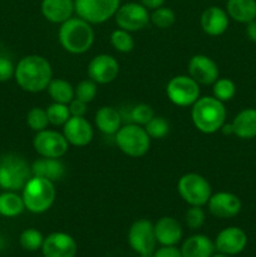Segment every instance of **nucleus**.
Here are the masks:
<instances>
[{"label":"nucleus","instance_id":"nucleus-1","mask_svg":"<svg viewBox=\"0 0 256 257\" xmlns=\"http://www.w3.org/2000/svg\"><path fill=\"white\" fill-rule=\"evenodd\" d=\"M14 78L17 84L25 92H43L53 79L52 65L42 55H25L15 65Z\"/></svg>","mask_w":256,"mask_h":257},{"label":"nucleus","instance_id":"nucleus-2","mask_svg":"<svg viewBox=\"0 0 256 257\" xmlns=\"http://www.w3.org/2000/svg\"><path fill=\"white\" fill-rule=\"evenodd\" d=\"M58 40L67 52L72 54H83L88 52L94 43V30L92 24L82 18H69L60 24Z\"/></svg>","mask_w":256,"mask_h":257},{"label":"nucleus","instance_id":"nucleus-3","mask_svg":"<svg viewBox=\"0 0 256 257\" xmlns=\"http://www.w3.org/2000/svg\"><path fill=\"white\" fill-rule=\"evenodd\" d=\"M191 118L200 132L212 135L222 128L226 119V108L215 97H200L192 105Z\"/></svg>","mask_w":256,"mask_h":257},{"label":"nucleus","instance_id":"nucleus-4","mask_svg":"<svg viewBox=\"0 0 256 257\" xmlns=\"http://www.w3.org/2000/svg\"><path fill=\"white\" fill-rule=\"evenodd\" d=\"M22 191L25 210L32 213L47 212L57 197L54 182L38 176H32Z\"/></svg>","mask_w":256,"mask_h":257},{"label":"nucleus","instance_id":"nucleus-5","mask_svg":"<svg viewBox=\"0 0 256 257\" xmlns=\"http://www.w3.org/2000/svg\"><path fill=\"white\" fill-rule=\"evenodd\" d=\"M32 176V167L20 156L9 153L0 158V188L4 191L23 190Z\"/></svg>","mask_w":256,"mask_h":257},{"label":"nucleus","instance_id":"nucleus-6","mask_svg":"<svg viewBox=\"0 0 256 257\" xmlns=\"http://www.w3.org/2000/svg\"><path fill=\"white\" fill-rule=\"evenodd\" d=\"M115 143L124 155L132 158L143 157L150 151L151 137L145 127L136 123L122 125L115 133Z\"/></svg>","mask_w":256,"mask_h":257},{"label":"nucleus","instance_id":"nucleus-7","mask_svg":"<svg viewBox=\"0 0 256 257\" xmlns=\"http://www.w3.org/2000/svg\"><path fill=\"white\" fill-rule=\"evenodd\" d=\"M177 191L181 198L190 206L207 205L212 190L208 181L198 173H186L178 180Z\"/></svg>","mask_w":256,"mask_h":257},{"label":"nucleus","instance_id":"nucleus-8","mask_svg":"<svg viewBox=\"0 0 256 257\" xmlns=\"http://www.w3.org/2000/svg\"><path fill=\"white\" fill-rule=\"evenodd\" d=\"M120 0H74V12L89 24H102L113 18Z\"/></svg>","mask_w":256,"mask_h":257},{"label":"nucleus","instance_id":"nucleus-9","mask_svg":"<svg viewBox=\"0 0 256 257\" xmlns=\"http://www.w3.org/2000/svg\"><path fill=\"white\" fill-rule=\"evenodd\" d=\"M200 84L190 75H176L166 87L168 99L178 107H190L200 98Z\"/></svg>","mask_w":256,"mask_h":257},{"label":"nucleus","instance_id":"nucleus-10","mask_svg":"<svg viewBox=\"0 0 256 257\" xmlns=\"http://www.w3.org/2000/svg\"><path fill=\"white\" fill-rule=\"evenodd\" d=\"M128 243L135 252L142 257H152L155 252L156 240L155 226L146 218L135 221L128 230Z\"/></svg>","mask_w":256,"mask_h":257},{"label":"nucleus","instance_id":"nucleus-11","mask_svg":"<svg viewBox=\"0 0 256 257\" xmlns=\"http://www.w3.org/2000/svg\"><path fill=\"white\" fill-rule=\"evenodd\" d=\"M118 28L127 32H138L147 27L151 23V14L148 9L141 3L131 2L118 8L114 15Z\"/></svg>","mask_w":256,"mask_h":257},{"label":"nucleus","instance_id":"nucleus-12","mask_svg":"<svg viewBox=\"0 0 256 257\" xmlns=\"http://www.w3.org/2000/svg\"><path fill=\"white\" fill-rule=\"evenodd\" d=\"M33 147L40 157L60 158L68 152L69 143L63 133L44 130L37 132L33 140Z\"/></svg>","mask_w":256,"mask_h":257},{"label":"nucleus","instance_id":"nucleus-13","mask_svg":"<svg viewBox=\"0 0 256 257\" xmlns=\"http://www.w3.org/2000/svg\"><path fill=\"white\" fill-rule=\"evenodd\" d=\"M88 77L97 84L112 83L119 74V63L109 54H98L88 64Z\"/></svg>","mask_w":256,"mask_h":257},{"label":"nucleus","instance_id":"nucleus-14","mask_svg":"<svg viewBox=\"0 0 256 257\" xmlns=\"http://www.w3.org/2000/svg\"><path fill=\"white\" fill-rule=\"evenodd\" d=\"M188 75L198 84L210 85L218 79L220 69L212 58L205 54H196L188 62Z\"/></svg>","mask_w":256,"mask_h":257},{"label":"nucleus","instance_id":"nucleus-15","mask_svg":"<svg viewBox=\"0 0 256 257\" xmlns=\"http://www.w3.org/2000/svg\"><path fill=\"white\" fill-rule=\"evenodd\" d=\"M42 252L44 257H75L78 245L69 233L52 232L44 237Z\"/></svg>","mask_w":256,"mask_h":257},{"label":"nucleus","instance_id":"nucleus-16","mask_svg":"<svg viewBox=\"0 0 256 257\" xmlns=\"http://www.w3.org/2000/svg\"><path fill=\"white\" fill-rule=\"evenodd\" d=\"M213 242L216 251L228 256H235L245 250L247 245V235L242 228L230 226L220 231Z\"/></svg>","mask_w":256,"mask_h":257},{"label":"nucleus","instance_id":"nucleus-17","mask_svg":"<svg viewBox=\"0 0 256 257\" xmlns=\"http://www.w3.org/2000/svg\"><path fill=\"white\" fill-rule=\"evenodd\" d=\"M63 135L68 143L75 147H84L93 140V127L84 117H70L63 125Z\"/></svg>","mask_w":256,"mask_h":257},{"label":"nucleus","instance_id":"nucleus-18","mask_svg":"<svg viewBox=\"0 0 256 257\" xmlns=\"http://www.w3.org/2000/svg\"><path fill=\"white\" fill-rule=\"evenodd\" d=\"M211 215L217 218H231L238 215L241 211V200L231 192H217L211 195L207 202Z\"/></svg>","mask_w":256,"mask_h":257},{"label":"nucleus","instance_id":"nucleus-19","mask_svg":"<svg viewBox=\"0 0 256 257\" xmlns=\"http://www.w3.org/2000/svg\"><path fill=\"white\" fill-rule=\"evenodd\" d=\"M153 226L156 240L161 246H176L182 238V226L176 218L165 216L153 223Z\"/></svg>","mask_w":256,"mask_h":257},{"label":"nucleus","instance_id":"nucleus-20","mask_svg":"<svg viewBox=\"0 0 256 257\" xmlns=\"http://www.w3.org/2000/svg\"><path fill=\"white\" fill-rule=\"evenodd\" d=\"M203 32L211 37L223 34L228 28V15L226 10L218 7H210L203 10L200 19Z\"/></svg>","mask_w":256,"mask_h":257},{"label":"nucleus","instance_id":"nucleus-21","mask_svg":"<svg viewBox=\"0 0 256 257\" xmlns=\"http://www.w3.org/2000/svg\"><path fill=\"white\" fill-rule=\"evenodd\" d=\"M40 9L48 22L62 24L72 18L74 13V0H42Z\"/></svg>","mask_w":256,"mask_h":257},{"label":"nucleus","instance_id":"nucleus-22","mask_svg":"<svg viewBox=\"0 0 256 257\" xmlns=\"http://www.w3.org/2000/svg\"><path fill=\"white\" fill-rule=\"evenodd\" d=\"M182 257H212L216 252L215 242L206 235H192L183 241L180 248Z\"/></svg>","mask_w":256,"mask_h":257},{"label":"nucleus","instance_id":"nucleus-23","mask_svg":"<svg viewBox=\"0 0 256 257\" xmlns=\"http://www.w3.org/2000/svg\"><path fill=\"white\" fill-rule=\"evenodd\" d=\"M231 133L241 140H251L256 137V109L246 108L236 114L230 124Z\"/></svg>","mask_w":256,"mask_h":257},{"label":"nucleus","instance_id":"nucleus-24","mask_svg":"<svg viewBox=\"0 0 256 257\" xmlns=\"http://www.w3.org/2000/svg\"><path fill=\"white\" fill-rule=\"evenodd\" d=\"M33 176L47 178L52 182L62 180L65 173V167L58 158H45L42 157L37 160L32 166Z\"/></svg>","mask_w":256,"mask_h":257},{"label":"nucleus","instance_id":"nucleus-25","mask_svg":"<svg viewBox=\"0 0 256 257\" xmlns=\"http://www.w3.org/2000/svg\"><path fill=\"white\" fill-rule=\"evenodd\" d=\"M95 125L104 135H115L122 127V117L118 109L109 105L100 107L94 117Z\"/></svg>","mask_w":256,"mask_h":257},{"label":"nucleus","instance_id":"nucleus-26","mask_svg":"<svg viewBox=\"0 0 256 257\" xmlns=\"http://www.w3.org/2000/svg\"><path fill=\"white\" fill-rule=\"evenodd\" d=\"M226 13L237 23H247L256 19V0H227Z\"/></svg>","mask_w":256,"mask_h":257},{"label":"nucleus","instance_id":"nucleus-27","mask_svg":"<svg viewBox=\"0 0 256 257\" xmlns=\"http://www.w3.org/2000/svg\"><path fill=\"white\" fill-rule=\"evenodd\" d=\"M25 210L23 197L15 191H4L0 193V216L7 218L17 217Z\"/></svg>","mask_w":256,"mask_h":257},{"label":"nucleus","instance_id":"nucleus-28","mask_svg":"<svg viewBox=\"0 0 256 257\" xmlns=\"http://www.w3.org/2000/svg\"><path fill=\"white\" fill-rule=\"evenodd\" d=\"M48 94L52 98L53 102L63 103V104H69L73 99H74V87L70 84L68 80L57 79L50 80L49 85H48Z\"/></svg>","mask_w":256,"mask_h":257},{"label":"nucleus","instance_id":"nucleus-29","mask_svg":"<svg viewBox=\"0 0 256 257\" xmlns=\"http://www.w3.org/2000/svg\"><path fill=\"white\" fill-rule=\"evenodd\" d=\"M43 242H44V236L37 228H25L19 236V243L25 251H38L42 250Z\"/></svg>","mask_w":256,"mask_h":257},{"label":"nucleus","instance_id":"nucleus-30","mask_svg":"<svg viewBox=\"0 0 256 257\" xmlns=\"http://www.w3.org/2000/svg\"><path fill=\"white\" fill-rule=\"evenodd\" d=\"M110 44L117 52L130 53L135 48V39L130 32L118 28L110 34Z\"/></svg>","mask_w":256,"mask_h":257},{"label":"nucleus","instance_id":"nucleus-31","mask_svg":"<svg viewBox=\"0 0 256 257\" xmlns=\"http://www.w3.org/2000/svg\"><path fill=\"white\" fill-rule=\"evenodd\" d=\"M213 97L216 99L221 100L222 103L231 100L236 93V85L228 78H218L215 83H213Z\"/></svg>","mask_w":256,"mask_h":257},{"label":"nucleus","instance_id":"nucleus-32","mask_svg":"<svg viewBox=\"0 0 256 257\" xmlns=\"http://www.w3.org/2000/svg\"><path fill=\"white\" fill-rule=\"evenodd\" d=\"M47 114L49 124L52 125H64L65 122L72 117L68 104H63V103L57 102H53L47 108Z\"/></svg>","mask_w":256,"mask_h":257},{"label":"nucleus","instance_id":"nucleus-33","mask_svg":"<svg viewBox=\"0 0 256 257\" xmlns=\"http://www.w3.org/2000/svg\"><path fill=\"white\" fill-rule=\"evenodd\" d=\"M176 22V14L171 8L160 7L151 14V23L160 29H168Z\"/></svg>","mask_w":256,"mask_h":257},{"label":"nucleus","instance_id":"nucleus-34","mask_svg":"<svg viewBox=\"0 0 256 257\" xmlns=\"http://www.w3.org/2000/svg\"><path fill=\"white\" fill-rule=\"evenodd\" d=\"M27 124L29 125L30 130L35 132L47 130L49 120H48L47 109H43L40 107H33L27 114Z\"/></svg>","mask_w":256,"mask_h":257},{"label":"nucleus","instance_id":"nucleus-35","mask_svg":"<svg viewBox=\"0 0 256 257\" xmlns=\"http://www.w3.org/2000/svg\"><path fill=\"white\" fill-rule=\"evenodd\" d=\"M145 130L151 137V140H162L170 132V124L163 117H156L155 115L145 125Z\"/></svg>","mask_w":256,"mask_h":257},{"label":"nucleus","instance_id":"nucleus-36","mask_svg":"<svg viewBox=\"0 0 256 257\" xmlns=\"http://www.w3.org/2000/svg\"><path fill=\"white\" fill-rule=\"evenodd\" d=\"M97 83L93 82L92 79L82 80V82L78 83L77 87L74 88V98L87 103V104L94 100V98L97 97Z\"/></svg>","mask_w":256,"mask_h":257},{"label":"nucleus","instance_id":"nucleus-37","mask_svg":"<svg viewBox=\"0 0 256 257\" xmlns=\"http://www.w3.org/2000/svg\"><path fill=\"white\" fill-rule=\"evenodd\" d=\"M155 117V112H153L152 107L146 103H140V104L135 105L131 110V119L133 123L138 125L145 127L152 118Z\"/></svg>","mask_w":256,"mask_h":257},{"label":"nucleus","instance_id":"nucleus-38","mask_svg":"<svg viewBox=\"0 0 256 257\" xmlns=\"http://www.w3.org/2000/svg\"><path fill=\"white\" fill-rule=\"evenodd\" d=\"M185 220L186 225H187L191 230H198V228L202 227V225L205 223L206 215L201 206H191L187 210V212H186Z\"/></svg>","mask_w":256,"mask_h":257},{"label":"nucleus","instance_id":"nucleus-39","mask_svg":"<svg viewBox=\"0 0 256 257\" xmlns=\"http://www.w3.org/2000/svg\"><path fill=\"white\" fill-rule=\"evenodd\" d=\"M15 65L7 57H0V82H8L14 78Z\"/></svg>","mask_w":256,"mask_h":257},{"label":"nucleus","instance_id":"nucleus-40","mask_svg":"<svg viewBox=\"0 0 256 257\" xmlns=\"http://www.w3.org/2000/svg\"><path fill=\"white\" fill-rule=\"evenodd\" d=\"M68 107H69V112L72 117H84L88 112L87 103L82 102V100L77 99V98H74V99L68 104Z\"/></svg>","mask_w":256,"mask_h":257},{"label":"nucleus","instance_id":"nucleus-41","mask_svg":"<svg viewBox=\"0 0 256 257\" xmlns=\"http://www.w3.org/2000/svg\"><path fill=\"white\" fill-rule=\"evenodd\" d=\"M152 257H182V253L176 246H162L153 252Z\"/></svg>","mask_w":256,"mask_h":257},{"label":"nucleus","instance_id":"nucleus-42","mask_svg":"<svg viewBox=\"0 0 256 257\" xmlns=\"http://www.w3.org/2000/svg\"><path fill=\"white\" fill-rule=\"evenodd\" d=\"M166 0H141V4L147 8L148 10H155L157 8L163 7Z\"/></svg>","mask_w":256,"mask_h":257},{"label":"nucleus","instance_id":"nucleus-43","mask_svg":"<svg viewBox=\"0 0 256 257\" xmlns=\"http://www.w3.org/2000/svg\"><path fill=\"white\" fill-rule=\"evenodd\" d=\"M246 35H247L251 42L256 43V19L247 23V25H246Z\"/></svg>","mask_w":256,"mask_h":257},{"label":"nucleus","instance_id":"nucleus-44","mask_svg":"<svg viewBox=\"0 0 256 257\" xmlns=\"http://www.w3.org/2000/svg\"><path fill=\"white\" fill-rule=\"evenodd\" d=\"M212 257H231L228 255H226V253H222V252H218V251H216L215 253H213Z\"/></svg>","mask_w":256,"mask_h":257}]
</instances>
